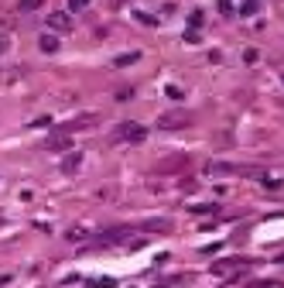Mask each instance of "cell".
<instances>
[{
  "mask_svg": "<svg viewBox=\"0 0 284 288\" xmlns=\"http://www.w3.org/2000/svg\"><path fill=\"white\" fill-rule=\"evenodd\" d=\"M202 24H206V14H202V10H192V14H189V28H192V31H199Z\"/></svg>",
  "mask_w": 284,
  "mask_h": 288,
  "instance_id": "10",
  "label": "cell"
},
{
  "mask_svg": "<svg viewBox=\"0 0 284 288\" xmlns=\"http://www.w3.org/2000/svg\"><path fill=\"white\" fill-rule=\"evenodd\" d=\"M236 268H243V261H240V257H229V261H216V264H213V275H229V271H236Z\"/></svg>",
  "mask_w": 284,
  "mask_h": 288,
  "instance_id": "7",
  "label": "cell"
},
{
  "mask_svg": "<svg viewBox=\"0 0 284 288\" xmlns=\"http://www.w3.org/2000/svg\"><path fill=\"white\" fill-rule=\"evenodd\" d=\"M41 0H21V10H38Z\"/></svg>",
  "mask_w": 284,
  "mask_h": 288,
  "instance_id": "15",
  "label": "cell"
},
{
  "mask_svg": "<svg viewBox=\"0 0 284 288\" xmlns=\"http://www.w3.org/2000/svg\"><path fill=\"white\" fill-rule=\"evenodd\" d=\"M144 134H147V131H144L141 124H134V120H124V124H120V127H117V131H113V141H144Z\"/></svg>",
  "mask_w": 284,
  "mask_h": 288,
  "instance_id": "3",
  "label": "cell"
},
{
  "mask_svg": "<svg viewBox=\"0 0 284 288\" xmlns=\"http://www.w3.org/2000/svg\"><path fill=\"white\" fill-rule=\"evenodd\" d=\"M38 45H41V52H48V55H52V52H59V35H52V31H48V35H41V38H38Z\"/></svg>",
  "mask_w": 284,
  "mask_h": 288,
  "instance_id": "8",
  "label": "cell"
},
{
  "mask_svg": "<svg viewBox=\"0 0 284 288\" xmlns=\"http://www.w3.org/2000/svg\"><path fill=\"white\" fill-rule=\"evenodd\" d=\"M7 48H10V41H7V38H3V35H0V55H3V52H7Z\"/></svg>",
  "mask_w": 284,
  "mask_h": 288,
  "instance_id": "16",
  "label": "cell"
},
{
  "mask_svg": "<svg viewBox=\"0 0 284 288\" xmlns=\"http://www.w3.org/2000/svg\"><path fill=\"white\" fill-rule=\"evenodd\" d=\"M59 168H62V175H75V172L82 168V151H69V154L62 158Z\"/></svg>",
  "mask_w": 284,
  "mask_h": 288,
  "instance_id": "5",
  "label": "cell"
},
{
  "mask_svg": "<svg viewBox=\"0 0 284 288\" xmlns=\"http://www.w3.org/2000/svg\"><path fill=\"white\" fill-rule=\"evenodd\" d=\"M137 59H141L137 52H127V55H117V62H113V66H120V69H124V66H134Z\"/></svg>",
  "mask_w": 284,
  "mask_h": 288,
  "instance_id": "11",
  "label": "cell"
},
{
  "mask_svg": "<svg viewBox=\"0 0 284 288\" xmlns=\"http://www.w3.org/2000/svg\"><path fill=\"white\" fill-rule=\"evenodd\" d=\"M253 3H264V0H253Z\"/></svg>",
  "mask_w": 284,
  "mask_h": 288,
  "instance_id": "17",
  "label": "cell"
},
{
  "mask_svg": "<svg viewBox=\"0 0 284 288\" xmlns=\"http://www.w3.org/2000/svg\"><path fill=\"white\" fill-rule=\"evenodd\" d=\"M48 147H52V151H72V138L65 131H55L52 141H48Z\"/></svg>",
  "mask_w": 284,
  "mask_h": 288,
  "instance_id": "6",
  "label": "cell"
},
{
  "mask_svg": "<svg viewBox=\"0 0 284 288\" xmlns=\"http://www.w3.org/2000/svg\"><path fill=\"white\" fill-rule=\"evenodd\" d=\"M48 28H52V35H69L75 28V21L69 14H48Z\"/></svg>",
  "mask_w": 284,
  "mask_h": 288,
  "instance_id": "4",
  "label": "cell"
},
{
  "mask_svg": "<svg viewBox=\"0 0 284 288\" xmlns=\"http://www.w3.org/2000/svg\"><path fill=\"white\" fill-rule=\"evenodd\" d=\"M257 10H260V3H253V0H243L240 3V17H253Z\"/></svg>",
  "mask_w": 284,
  "mask_h": 288,
  "instance_id": "9",
  "label": "cell"
},
{
  "mask_svg": "<svg viewBox=\"0 0 284 288\" xmlns=\"http://www.w3.org/2000/svg\"><path fill=\"white\" fill-rule=\"evenodd\" d=\"M199 41H202V38H199V31H192V28H189V31H185V45H199Z\"/></svg>",
  "mask_w": 284,
  "mask_h": 288,
  "instance_id": "13",
  "label": "cell"
},
{
  "mask_svg": "<svg viewBox=\"0 0 284 288\" xmlns=\"http://www.w3.org/2000/svg\"><path fill=\"white\" fill-rule=\"evenodd\" d=\"M216 10H219L222 17H233V3H229V0H216Z\"/></svg>",
  "mask_w": 284,
  "mask_h": 288,
  "instance_id": "12",
  "label": "cell"
},
{
  "mask_svg": "<svg viewBox=\"0 0 284 288\" xmlns=\"http://www.w3.org/2000/svg\"><path fill=\"white\" fill-rule=\"evenodd\" d=\"M206 175H257V168L229 165V161H209V165H206Z\"/></svg>",
  "mask_w": 284,
  "mask_h": 288,
  "instance_id": "2",
  "label": "cell"
},
{
  "mask_svg": "<svg viewBox=\"0 0 284 288\" xmlns=\"http://www.w3.org/2000/svg\"><path fill=\"white\" fill-rule=\"evenodd\" d=\"M113 3H124V0H113Z\"/></svg>",
  "mask_w": 284,
  "mask_h": 288,
  "instance_id": "18",
  "label": "cell"
},
{
  "mask_svg": "<svg viewBox=\"0 0 284 288\" xmlns=\"http://www.w3.org/2000/svg\"><path fill=\"white\" fill-rule=\"evenodd\" d=\"M86 7H89V0H69V10H75V14L86 10Z\"/></svg>",
  "mask_w": 284,
  "mask_h": 288,
  "instance_id": "14",
  "label": "cell"
},
{
  "mask_svg": "<svg viewBox=\"0 0 284 288\" xmlns=\"http://www.w3.org/2000/svg\"><path fill=\"white\" fill-rule=\"evenodd\" d=\"M192 124V113L189 110H171V113H161L158 117V127L161 131H178V127H189Z\"/></svg>",
  "mask_w": 284,
  "mask_h": 288,
  "instance_id": "1",
  "label": "cell"
}]
</instances>
